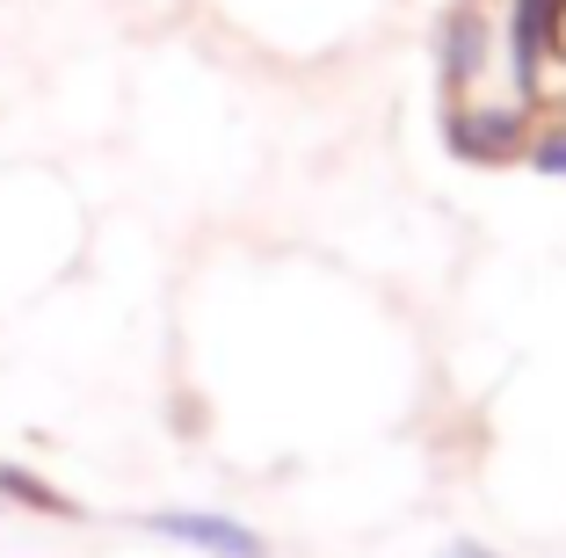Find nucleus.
<instances>
[{"label": "nucleus", "instance_id": "1", "mask_svg": "<svg viewBox=\"0 0 566 558\" xmlns=\"http://www.w3.org/2000/svg\"><path fill=\"white\" fill-rule=\"evenodd\" d=\"M146 529L153 537H182V544H197V551H211V558H269L262 551V537H254L248 523H226V515H146Z\"/></svg>", "mask_w": 566, "mask_h": 558}, {"label": "nucleus", "instance_id": "3", "mask_svg": "<svg viewBox=\"0 0 566 558\" xmlns=\"http://www.w3.org/2000/svg\"><path fill=\"white\" fill-rule=\"evenodd\" d=\"M516 131H523V124L509 109H458V116H450V146L472 152V160H501V152L516 146Z\"/></svg>", "mask_w": 566, "mask_h": 558}, {"label": "nucleus", "instance_id": "2", "mask_svg": "<svg viewBox=\"0 0 566 558\" xmlns=\"http://www.w3.org/2000/svg\"><path fill=\"white\" fill-rule=\"evenodd\" d=\"M509 44H516V73L523 87H537V66L545 51L566 44V0H516L509 8Z\"/></svg>", "mask_w": 566, "mask_h": 558}, {"label": "nucleus", "instance_id": "6", "mask_svg": "<svg viewBox=\"0 0 566 558\" xmlns=\"http://www.w3.org/2000/svg\"><path fill=\"white\" fill-rule=\"evenodd\" d=\"M531 160L545 167V175H566V124H559V131H545V138H537V146H531Z\"/></svg>", "mask_w": 566, "mask_h": 558}, {"label": "nucleus", "instance_id": "5", "mask_svg": "<svg viewBox=\"0 0 566 558\" xmlns=\"http://www.w3.org/2000/svg\"><path fill=\"white\" fill-rule=\"evenodd\" d=\"M0 493L8 501H22V508H51V515H73V501H59L51 486H36L30 472H15V464H0Z\"/></svg>", "mask_w": 566, "mask_h": 558}, {"label": "nucleus", "instance_id": "4", "mask_svg": "<svg viewBox=\"0 0 566 558\" xmlns=\"http://www.w3.org/2000/svg\"><path fill=\"white\" fill-rule=\"evenodd\" d=\"M480 59H486L480 15H458V22L443 30V73H450V81H472V73H480Z\"/></svg>", "mask_w": 566, "mask_h": 558}]
</instances>
